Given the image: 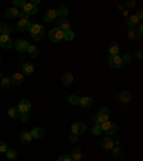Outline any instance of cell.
Here are the masks:
<instances>
[{"mask_svg":"<svg viewBox=\"0 0 143 161\" xmlns=\"http://www.w3.org/2000/svg\"><path fill=\"white\" fill-rule=\"evenodd\" d=\"M17 17H20V19H27V16L23 13V12H19V16Z\"/></svg>","mask_w":143,"mask_h":161,"instance_id":"bcb514c9","label":"cell"},{"mask_svg":"<svg viewBox=\"0 0 143 161\" xmlns=\"http://www.w3.org/2000/svg\"><path fill=\"white\" fill-rule=\"evenodd\" d=\"M7 144L6 142H4V141H0V153H6L7 151Z\"/></svg>","mask_w":143,"mask_h":161,"instance_id":"f35d334b","label":"cell"},{"mask_svg":"<svg viewBox=\"0 0 143 161\" xmlns=\"http://www.w3.org/2000/svg\"><path fill=\"white\" fill-rule=\"evenodd\" d=\"M139 23H140V22H139V19H137L136 14H132V16H129V17H127V20H126V25L130 27V29H135V27H136Z\"/></svg>","mask_w":143,"mask_h":161,"instance_id":"d6986e66","label":"cell"},{"mask_svg":"<svg viewBox=\"0 0 143 161\" xmlns=\"http://www.w3.org/2000/svg\"><path fill=\"white\" fill-rule=\"evenodd\" d=\"M82 155H83L82 150H80V148H74V150L72 151L70 157H72V160H73V161H80V160H82Z\"/></svg>","mask_w":143,"mask_h":161,"instance_id":"cb8c5ba5","label":"cell"},{"mask_svg":"<svg viewBox=\"0 0 143 161\" xmlns=\"http://www.w3.org/2000/svg\"><path fill=\"white\" fill-rule=\"evenodd\" d=\"M6 157L9 158V160H14V158L17 157V151L13 150V148H7L6 151Z\"/></svg>","mask_w":143,"mask_h":161,"instance_id":"836d02e7","label":"cell"},{"mask_svg":"<svg viewBox=\"0 0 143 161\" xmlns=\"http://www.w3.org/2000/svg\"><path fill=\"white\" fill-rule=\"evenodd\" d=\"M30 25H32V22H30L29 19H20L19 22H17V29H19L20 32H26V30H29Z\"/></svg>","mask_w":143,"mask_h":161,"instance_id":"5bb4252c","label":"cell"},{"mask_svg":"<svg viewBox=\"0 0 143 161\" xmlns=\"http://www.w3.org/2000/svg\"><path fill=\"white\" fill-rule=\"evenodd\" d=\"M100 128H102L103 132H106L107 137L113 135L117 131V125L115 124V122H110V121H106V122H103V124H100Z\"/></svg>","mask_w":143,"mask_h":161,"instance_id":"3957f363","label":"cell"},{"mask_svg":"<svg viewBox=\"0 0 143 161\" xmlns=\"http://www.w3.org/2000/svg\"><path fill=\"white\" fill-rule=\"evenodd\" d=\"M136 32L140 35V36H142V33H143V26H142V23L137 25V30H136Z\"/></svg>","mask_w":143,"mask_h":161,"instance_id":"7bdbcfd3","label":"cell"},{"mask_svg":"<svg viewBox=\"0 0 143 161\" xmlns=\"http://www.w3.org/2000/svg\"><path fill=\"white\" fill-rule=\"evenodd\" d=\"M0 79H2V70H0Z\"/></svg>","mask_w":143,"mask_h":161,"instance_id":"c3c4849f","label":"cell"},{"mask_svg":"<svg viewBox=\"0 0 143 161\" xmlns=\"http://www.w3.org/2000/svg\"><path fill=\"white\" fill-rule=\"evenodd\" d=\"M57 161H73V160H72V157H70V155H62V157H60Z\"/></svg>","mask_w":143,"mask_h":161,"instance_id":"60d3db41","label":"cell"},{"mask_svg":"<svg viewBox=\"0 0 143 161\" xmlns=\"http://www.w3.org/2000/svg\"><path fill=\"white\" fill-rule=\"evenodd\" d=\"M142 53H143V52H142V49H139V50H137V52H136V59L142 60V59H143V58H142Z\"/></svg>","mask_w":143,"mask_h":161,"instance_id":"ee69618b","label":"cell"},{"mask_svg":"<svg viewBox=\"0 0 143 161\" xmlns=\"http://www.w3.org/2000/svg\"><path fill=\"white\" fill-rule=\"evenodd\" d=\"M22 9H23V13L26 14V16H30V14H36L37 13V7L33 6L30 2H26V4H24Z\"/></svg>","mask_w":143,"mask_h":161,"instance_id":"30bf717a","label":"cell"},{"mask_svg":"<svg viewBox=\"0 0 143 161\" xmlns=\"http://www.w3.org/2000/svg\"><path fill=\"white\" fill-rule=\"evenodd\" d=\"M13 4H14V7H23L24 4H26V2L24 0H13Z\"/></svg>","mask_w":143,"mask_h":161,"instance_id":"8d00e7d4","label":"cell"},{"mask_svg":"<svg viewBox=\"0 0 143 161\" xmlns=\"http://www.w3.org/2000/svg\"><path fill=\"white\" fill-rule=\"evenodd\" d=\"M10 33H12V26L10 25H0V36L2 35L10 36Z\"/></svg>","mask_w":143,"mask_h":161,"instance_id":"d4e9b609","label":"cell"},{"mask_svg":"<svg viewBox=\"0 0 143 161\" xmlns=\"http://www.w3.org/2000/svg\"><path fill=\"white\" fill-rule=\"evenodd\" d=\"M112 155H113V157H116V158H119L120 155H122V150H120V145H115L113 148H112Z\"/></svg>","mask_w":143,"mask_h":161,"instance_id":"e575fe53","label":"cell"},{"mask_svg":"<svg viewBox=\"0 0 143 161\" xmlns=\"http://www.w3.org/2000/svg\"><path fill=\"white\" fill-rule=\"evenodd\" d=\"M57 27L62 32H67V30H70V22L66 17H57Z\"/></svg>","mask_w":143,"mask_h":161,"instance_id":"9c48e42d","label":"cell"},{"mask_svg":"<svg viewBox=\"0 0 143 161\" xmlns=\"http://www.w3.org/2000/svg\"><path fill=\"white\" fill-rule=\"evenodd\" d=\"M20 119H22V121H23V122H26V121L27 119H29V114H20Z\"/></svg>","mask_w":143,"mask_h":161,"instance_id":"b9f144b4","label":"cell"},{"mask_svg":"<svg viewBox=\"0 0 143 161\" xmlns=\"http://www.w3.org/2000/svg\"><path fill=\"white\" fill-rule=\"evenodd\" d=\"M130 99H132V95H130V92H127V91H122V92H119V95H117V101H119L120 104H127Z\"/></svg>","mask_w":143,"mask_h":161,"instance_id":"4fadbf2b","label":"cell"},{"mask_svg":"<svg viewBox=\"0 0 143 161\" xmlns=\"http://www.w3.org/2000/svg\"><path fill=\"white\" fill-rule=\"evenodd\" d=\"M127 37H129L130 40H139L142 36H140V35L137 33V32H136L135 29H130V30H129V33H127Z\"/></svg>","mask_w":143,"mask_h":161,"instance_id":"f546056e","label":"cell"},{"mask_svg":"<svg viewBox=\"0 0 143 161\" xmlns=\"http://www.w3.org/2000/svg\"><path fill=\"white\" fill-rule=\"evenodd\" d=\"M122 58V65L123 64H130V62H132V56H130V55H123V56H120Z\"/></svg>","mask_w":143,"mask_h":161,"instance_id":"d590c367","label":"cell"},{"mask_svg":"<svg viewBox=\"0 0 143 161\" xmlns=\"http://www.w3.org/2000/svg\"><path fill=\"white\" fill-rule=\"evenodd\" d=\"M30 108H32V102H30L29 99H22L19 102V107H17V109L20 111V114H29Z\"/></svg>","mask_w":143,"mask_h":161,"instance_id":"8992f818","label":"cell"},{"mask_svg":"<svg viewBox=\"0 0 143 161\" xmlns=\"http://www.w3.org/2000/svg\"><path fill=\"white\" fill-rule=\"evenodd\" d=\"M10 80H12V85H23L24 84V75L20 74V72H16V74L12 75Z\"/></svg>","mask_w":143,"mask_h":161,"instance_id":"8fae6325","label":"cell"},{"mask_svg":"<svg viewBox=\"0 0 143 161\" xmlns=\"http://www.w3.org/2000/svg\"><path fill=\"white\" fill-rule=\"evenodd\" d=\"M84 131H86V124H83V122H74L72 125V134L77 135V137L80 134H83Z\"/></svg>","mask_w":143,"mask_h":161,"instance_id":"52a82bcc","label":"cell"},{"mask_svg":"<svg viewBox=\"0 0 143 161\" xmlns=\"http://www.w3.org/2000/svg\"><path fill=\"white\" fill-rule=\"evenodd\" d=\"M19 140H20V142H22V144H29V142L33 140V138H32V134H30V132H27V131H23V132H20Z\"/></svg>","mask_w":143,"mask_h":161,"instance_id":"ffe728a7","label":"cell"},{"mask_svg":"<svg viewBox=\"0 0 143 161\" xmlns=\"http://www.w3.org/2000/svg\"><path fill=\"white\" fill-rule=\"evenodd\" d=\"M70 141H72V142H74V141H77V135L72 134V135H70Z\"/></svg>","mask_w":143,"mask_h":161,"instance_id":"7dc6e473","label":"cell"},{"mask_svg":"<svg viewBox=\"0 0 143 161\" xmlns=\"http://www.w3.org/2000/svg\"><path fill=\"white\" fill-rule=\"evenodd\" d=\"M79 105L82 108H89L93 105V98L92 97H83L79 99Z\"/></svg>","mask_w":143,"mask_h":161,"instance_id":"e0dca14e","label":"cell"},{"mask_svg":"<svg viewBox=\"0 0 143 161\" xmlns=\"http://www.w3.org/2000/svg\"><path fill=\"white\" fill-rule=\"evenodd\" d=\"M54 19H57V13L54 9H50L44 13V22H53Z\"/></svg>","mask_w":143,"mask_h":161,"instance_id":"7402d4cb","label":"cell"},{"mask_svg":"<svg viewBox=\"0 0 143 161\" xmlns=\"http://www.w3.org/2000/svg\"><path fill=\"white\" fill-rule=\"evenodd\" d=\"M100 131H102V128H100L99 124H94L93 130H92V132H93V135H99L100 134Z\"/></svg>","mask_w":143,"mask_h":161,"instance_id":"74e56055","label":"cell"},{"mask_svg":"<svg viewBox=\"0 0 143 161\" xmlns=\"http://www.w3.org/2000/svg\"><path fill=\"white\" fill-rule=\"evenodd\" d=\"M19 9H16V7H10V9H7L6 12H4V16L7 17V19H14V17L19 16Z\"/></svg>","mask_w":143,"mask_h":161,"instance_id":"44dd1931","label":"cell"},{"mask_svg":"<svg viewBox=\"0 0 143 161\" xmlns=\"http://www.w3.org/2000/svg\"><path fill=\"white\" fill-rule=\"evenodd\" d=\"M136 16H137V19H139V22H140V20L143 19V10H139V12H137V14H136Z\"/></svg>","mask_w":143,"mask_h":161,"instance_id":"f6af8a7d","label":"cell"},{"mask_svg":"<svg viewBox=\"0 0 143 161\" xmlns=\"http://www.w3.org/2000/svg\"><path fill=\"white\" fill-rule=\"evenodd\" d=\"M119 53V45L117 43H112L109 46V55L110 56H115V55Z\"/></svg>","mask_w":143,"mask_h":161,"instance_id":"4dcf8cb0","label":"cell"},{"mask_svg":"<svg viewBox=\"0 0 143 161\" xmlns=\"http://www.w3.org/2000/svg\"><path fill=\"white\" fill-rule=\"evenodd\" d=\"M56 13H57V17H66L69 14V9L66 6H60L59 9H56Z\"/></svg>","mask_w":143,"mask_h":161,"instance_id":"484cf974","label":"cell"},{"mask_svg":"<svg viewBox=\"0 0 143 161\" xmlns=\"http://www.w3.org/2000/svg\"><path fill=\"white\" fill-rule=\"evenodd\" d=\"M74 36H76V35H74V32L72 29L67 30V32H64V33H63V39L66 40V42H72V40L74 39Z\"/></svg>","mask_w":143,"mask_h":161,"instance_id":"f1b7e54d","label":"cell"},{"mask_svg":"<svg viewBox=\"0 0 143 161\" xmlns=\"http://www.w3.org/2000/svg\"><path fill=\"white\" fill-rule=\"evenodd\" d=\"M10 85H12V80H10V78H2V79H0V86L3 88V89H7V88H10Z\"/></svg>","mask_w":143,"mask_h":161,"instance_id":"1f68e13d","label":"cell"},{"mask_svg":"<svg viewBox=\"0 0 143 161\" xmlns=\"http://www.w3.org/2000/svg\"><path fill=\"white\" fill-rule=\"evenodd\" d=\"M107 64L112 69H119L122 66V58L119 55H115V56H109V60H107Z\"/></svg>","mask_w":143,"mask_h":161,"instance_id":"5b68a950","label":"cell"},{"mask_svg":"<svg viewBox=\"0 0 143 161\" xmlns=\"http://www.w3.org/2000/svg\"><path fill=\"white\" fill-rule=\"evenodd\" d=\"M102 147H103V150H106V151H110L112 148L115 147V141H113V138H110V137H106V138H103L102 140Z\"/></svg>","mask_w":143,"mask_h":161,"instance_id":"9a60e30c","label":"cell"},{"mask_svg":"<svg viewBox=\"0 0 143 161\" xmlns=\"http://www.w3.org/2000/svg\"><path fill=\"white\" fill-rule=\"evenodd\" d=\"M27 53H29L30 58H36L37 55H39V49H37V46H34V45H30V46L27 47Z\"/></svg>","mask_w":143,"mask_h":161,"instance_id":"4316f807","label":"cell"},{"mask_svg":"<svg viewBox=\"0 0 143 161\" xmlns=\"http://www.w3.org/2000/svg\"><path fill=\"white\" fill-rule=\"evenodd\" d=\"M33 72H34V66L30 62H24L22 65V74L23 75H32Z\"/></svg>","mask_w":143,"mask_h":161,"instance_id":"ac0fdd59","label":"cell"},{"mask_svg":"<svg viewBox=\"0 0 143 161\" xmlns=\"http://www.w3.org/2000/svg\"><path fill=\"white\" fill-rule=\"evenodd\" d=\"M7 114H9V117L12 118V119H17V118L20 117V111L17 109V108H10V109L7 111Z\"/></svg>","mask_w":143,"mask_h":161,"instance_id":"83f0119b","label":"cell"},{"mask_svg":"<svg viewBox=\"0 0 143 161\" xmlns=\"http://www.w3.org/2000/svg\"><path fill=\"white\" fill-rule=\"evenodd\" d=\"M136 0H132V2H126V3H125V6L127 7V9H132V7H135L136 6Z\"/></svg>","mask_w":143,"mask_h":161,"instance_id":"ab89813d","label":"cell"},{"mask_svg":"<svg viewBox=\"0 0 143 161\" xmlns=\"http://www.w3.org/2000/svg\"><path fill=\"white\" fill-rule=\"evenodd\" d=\"M79 99H80V97H77L76 94H72V95H69V97H67L69 104H72V105H77V104H79Z\"/></svg>","mask_w":143,"mask_h":161,"instance_id":"d6a6232c","label":"cell"},{"mask_svg":"<svg viewBox=\"0 0 143 161\" xmlns=\"http://www.w3.org/2000/svg\"><path fill=\"white\" fill-rule=\"evenodd\" d=\"M30 134H32V138H34V140H40V138H43L44 131L42 130V128H33Z\"/></svg>","mask_w":143,"mask_h":161,"instance_id":"603a6c76","label":"cell"},{"mask_svg":"<svg viewBox=\"0 0 143 161\" xmlns=\"http://www.w3.org/2000/svg\"><path fill=\"white\" fill-rule=\"evenodd\" d=\"M109 115H110L109 108H106V107L100 108V109L96 112V115L93 117V122H94V124H99V125L103 124V122L109 121Z\"/></svg>","mask_w":143,"mask_h":161,"instance_id":"7a4b0ae2","label":"cell"},{"mask_svg":"<svg viewBox=\"0 0 143 161\" xmlns=\"http://www.w3.org/2000/svg\"><path fill=\"white\" fill-rule=\"evenodd\" d=\"M63 33L64 32H62V30L56 26V27H53V29H50L49 39L52 40V42H60V40H63Z\"/></svg>","mask_w":143,"mask_h":161,"instance_id":"277c9868","label":"cell"},{"mask_svg":"<svg viewBox=\"0 0 143 161\" xmlns=\"http://www.w3.org/2000/svg\"><path fill=\"white\" fill-rule=\"evenodd\" d=\"M29 32H30V35H32V37H33L36 42H39V40H42V37H43V35H44V26L40 23H32L29 27Z\"/></svg>","mask_w":143,"mask_h":161,"instance_id":"6da1fadb","label":"cell"},{"mask_svg":"<svg viewBox=\"0 0 143 161\" xmlns=\"http://www.w3.org/2000/svg\"><path fill=\"white\" fill-rule=\"evenodd\" d=\"M0 46L4 47V49H10V47L13 46V42H12L10 36H7V35H2V36H0Z\"/></svg>","mask_w":143,"mask_h":161,"instance_id":"7c38bea8","label":"cell"},{"mask_svg":"<svg viewBox=\"0 0 143 161\" xmlns=\"http://www.w3.org/2000/svg\"><path fill=\"white\" fill-rule=\"evenodd\" d=\"M0 62H2V58H0Z\"/></svg>","mask_w":143,"mask_h":161,"instance_id":"681fc988","label":"cell"},{"mask_svg":"<svg viewBox=\"0 0 143 161\" xmlns=\"http://www.w3.org/2000/svg\"><path fill=\"white\" fill-rule=\"evenodd\" d=\"M30 46V43L27 42V40H24V39H19V40H16V43H14V47H16V50L17 52H27V47Z\"/></svg>","mask_w":143,"mask_h":161,"instance_id":"ba28073f","label":"cell"},{"mask_svg":"<svg viewBox=\"0 0 143 161\" xmlns=\"http://www.w3.org/2000/svg\"><path fill=\"white\" fill-rule=\"evenodd\" d=\"M73 80H74V78L70 72H64V74L62 75V84H63L64 86H70V85L73 84Z\"/></svg>","mask_w":143,"mask_h":161,"instance_id":"2e32d148","label":"cell"}]
</instances>
